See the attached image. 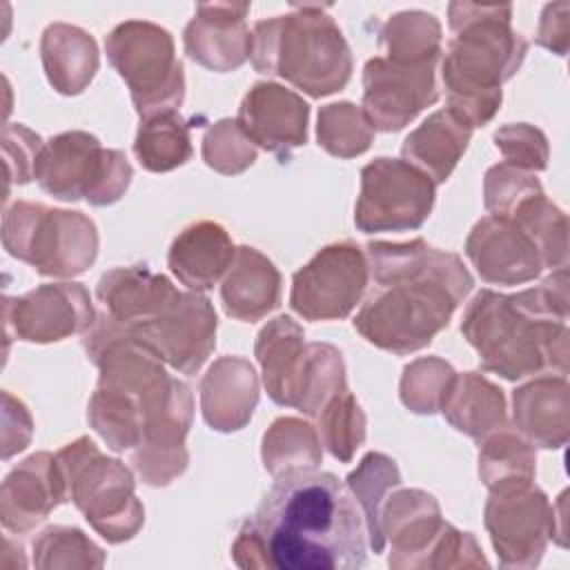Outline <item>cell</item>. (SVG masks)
I'll use <instances>...</instances> for the list:
<instances>
[{"label": "cell", "instance_id": "cell-1", "mask_svg": "<svg viewBox=\"0 0 570 570\" xmlns=\"http://www.w3.org/2000/svg\"><path fill=\"white\" fill-rule=\"evenodd\" d=\"M376 289L354 316V330L374 347L412 354L432 343L450 325L474 278L463 261L428 245L374 240L365 247Z\"/></svg>", "mask_w": 570, "mask_h": 570}, {"label": "cell", "instance_id": "cell-2", "mask_svg": "<svg viewBox=\"0 0 570 570\" xmlns=\"http://www.w3.org/2000/svg\"><path fill=\"white\" fill-rule=\"evenodd\" d=\"M265 566L276 570H354L365 566V519L356 499L332 472L276 476L256 514Z\"/></svg>", "mask_w": 570, "mask_h": 570}, {"label": "cell", "instance_id": "cell-3", "mask_svg": "<svg viewBox=\"0 0 570 570\" xmlns=\"http://www.w3.org/2000/svg\"><path fill=\"white\" fill-rule=\"evenodd\" d=\"M461 334L485 372L505 381L568 374V269H552L537 287L501 294L481 289L465 307Z\"/></svg>", "mask_w": 570, "mask_h": 570}, {"label": "cell", "instance_id": "cell-4", "mask_svg": "<svg viewBox=\"0 0 570 570\" xmlns=\"http://www.w3.org/2000/svg\"><path fill=\"white\" fill-rule=\"evenodd\" d=\"M452 40L441 62L448 107L472 127L488 125L503 100L501 85L523 65L528 40L512 29V4H448Z\"/></svg>", "mask_w": 570, "mask_h": 570}, {"label": "cell", "instance_id": "cell-5", "mask_svg": "<svg viewBox=\"0 0 570 570\" xmlns=\"http://www.w3.org/2000/svg\"><path fill=\"white\" fill-rule=\"evenodd\" d=\"M325 4H294L292 13L258 20L249 60L258 73L281 76L312 98L347 87L352 51Z\"/></svg>", "mask_w": 570, "mask_h": 570}, {"label": "cell", "instance_id": "cell-6", "mask_svg": "<svg viewBox=\"0 0 570 570\" xmlns=\"http://www.w3.org/2000/svg\"><path fill=\"white\" fill-rule=\"evenodd\" d=\"M67 501H71L89 525L109 543H122L138 534L145 508L136 497L131 470L100 452L89 436H78L56 454Z\"/></svg>", "mask_w": 570, "mask_h": 570}, {"label": "cell", "instance_id": "cell-7", "mask_svg": "<svg viewBox=\"0 0 570 570\" xmlns=\"http://www.w3.org/2000/svg\"><path fill=\"white\" fill-rule=\"evenodd\" d=\"M2 245L42 276L73 278L96 263L100 240L82 212L16 200L2 216Z\"/></svg>", "mask_w": 570, "mask_h": 570}, {"label": "cell", "instance_id": "cell-8", "mask_svg": "<svg viewBox=\"0 0 570 570\" xmlns=\"http://www.w3.org/2000/svg\"><path fill=\"white\" fill-rule=\"evenodd\" d=\"M105 51L127 82L140 120L180 109L185 71L167 29L149 20H125L105 38Z\"/></svg>", "mask_w": 570, "mask_h": 570}, {"label": "cell", "instance_id": "cell-9", "mask_svg": "<svg viewBox=\"0 0 570 570\" xmlns=\"http://www.w3.org/2000/svg\"><path fill=\"white\" fill-rule=\"evenodd\" d=\"M134 169L120 149H105L89 131H62L49 138L36 160L33 178L49 196L67 203L87 200L94 207L118 203Z\"/></svg>", "mask_w": 570, "mask_h": 570}, {"label": "cell", "instance_id": "cell-10", "mask_svg": "<svg viewBox=\"0 0 570 570\" xmlns=\"http://www.w3.org/2000/svg\"><path fill=\"white\" fill-rule=\"evenodd\" d=\"M436 200L434 180L403 158L379 156L361 169L354 225L363 234L419 229Z\"/></svg>", "mask_w": 570, "mask_h": 570}, {"label": "cell", "instance_id": "cell-11", "mask_svg": "<svg viewBox=\"0 0 570 570\" xmlns=\"http://www.w3.org/2000/svg\"><path fill=\"white\" fill-rule=\"evenodd\" d=\"M483 525L503 568H537L548 541H557L554 505L534 481H505L490 488Z\"/></svg>", "mask_w": 570, "mask_h": 570}, {"label": "cell", "instance_id": "cell-12", "mask_svg": "<svg viewBox=\"0 0 570 570\" xmlns=\"http://www.w3.org/2000/svg\"><path fill=\"white\" fill-rule=\"evenodd\" d=\"M370 281L365 249L341 240L318 249L292 276L289 305L305 321H336L352 314Z\"/></svg>", "mask_w": 570, "mask_h": 570}, {"label": "cell", "instance_id": "cell-13", "mask_svg": "<svg viewBox=\"0 0 570 570\" xmlns=\"http://www.w3.org/2000/svg\"><path fill=\"white\" fill-rule=\"evenodd\" d=\"M218 318L203 292H180L167 307L127 334L180 374H196L216 347Z\"/></svg>", "mask_w": 570, "mask_h": 570}, {"label": "cell", "instance_id": "cell-14", "mask_svg": "<svg viewBox=\"0 0 570 570\" xmlns=\"http://www.w3.org/2000/svg\"><path fill=\"white\" fill-rule=\"evenodd\" d=\"M4 338L27 343H56L85 334L96 309L82 283H45L22 296H4Z\"/></svg>", "mask_w": 570, "mask_h": 570}, {"label": "cell", "instance_id": "cell-15", "mask_svg": "<svg viewBox=\"0 0 570 570\" xmlns=\"http://www.w3.org/2000/svg\"><path fill=\"white\" fill-rule=\"evenodd\" d=\"M436 62H392L374 56L363 67V111L374 129L401 131L439 100Z\"/></svg>", "mask_w": 570, "mask_h": 570}, {"label": "cell", "instance_id": "cell-16", "mask_svg": "<svg viewBox=\"0 0 570 570\" xmlns=\"http://www.w3.org/2000/svg\"><path fill=\"white\" fill-rule=\"evenodd\" d=\"M309 105L278 82H254L243 96L236 122L247 138L278 158L307 142Z\"/></svg>", "mask_w": 570, "mask_h": 570}, {"label": "cell", "instance_id": "cell-17", "mask_svg": "<svg viewBox=\"0 0 570 570\" xmlns=\"http://www.w3.org/2000/svg\"><path fill=\"white\" fill-rule=\"evenodd\" d=\"M465 254L481 281L490 285H521L534 281L541 256L530 236L510 218L483 216L465 238Z\"/></svg>", "mask_w": 570, "mask_h": 570}, {"label": "cell", "instance_id": "cell-18", "mask_svg": "<svg viewBox=\"0 0 570 570\" xmlns=\"http://www.w3.org/2000/svg\"><path fill=\"white\" fill-rule=\"evenodd\" d=\"M249 2H200L183 33L185 53L205 69L234 71L252 51Z\"/></svg>", "mask_w": 570, "mask_h": 570}, {"label": "cell", "instance_id": "cell-19", "mask_svg": "<svg viewBox=\"0 0 570 570\" xmlns=\"http://www.w3.org/2000/svg\"><path fill=\"white\" fill-rule=\"evenodd\" d=\"M62 501H67V488L58 459L51 452H36L20 461L2 481V525L16 534L29 532Z\"/></svg>", "mask_w": 570, "mask_h": 570}, {"label": "cell", "instance_id": "cell-20", "mask_svg": "<svg viewBox=\"0 0 570 570\" xmlns=\"http://www.w3.org/2000/svg\"><path fill=\"white\" fill-rule=\"evenodd\" d=\"M443 525L441 508L430 492L405 488L387 494L381 508V532L390 541V568H423Z\"/></svg>", "mask_w": 570, "mask_h": 570}, {"label": "cell", "instance_id": "cell-21", "mask_svg": "<svg viewBox=\"0 0 570 570\" xmlns=\"http://www.w3.org/2000/svg\"><path fill=\"white\" fill-rule=\"evenodd\" d=\"M258 405V374L243 356L216 358L200 379V412L216 432L243 430Z\"/></svg>", "mask_w": 570, "mask_h": 570}, {"label": "cell", "instance_id": "cell-22", "mask_svg": "<svg viewBox=\"0 0 570 570\" xmlns=\"http://www.w3.org/2000/svg\"><path fill=\"white\" fill-rule=\"evenodd\" d=\"M178 294L180 289L165 274H156L147 265L114 267L96 285V296L105 312L125 332L156 316Z\"/></svg>", "mask_w": 570, "mask_h": 570}, {"label": "cell", "instance_id": "cell-23", "mask_svg": "<svg viewBox=\"0 0 570 570\" xmlns=\"http://www.w3.org/2000/svg\"><path fill=\"white\" fill-rule=\"evenodd\" d=\"M514 430L534 448L559 450L568 443L570 387L568 379L541 374L512 392Z\"/></svg>", "mask_w": 570, "mask_h": 570}, {"label": "cell", "instance_id": "cell-24", "mask_svg": "<svg viewBox=\"0 0 570 570\" xmlns=\"http://www.w3.org/2000/svg\"><path fill=\"white\" fill-rule=\"evenodd\" d=\"M234 256L236 247L220 223L196 220L174 238L167 265L187 289L207 292L227 274Z\"/></svg>", "mask_w": 570, "mask_h": 570}, {"label": "cell", "instance_id": "cell-25", "mask_svg": "<svg viewBox=\"0 0 570 570\" xmlns=\"http://www.w3.org/2000/svg\"><path fill=\"white\" fill-rule=\"evenodd\" d=\"M256 361L267 396L283 407H296L307 343L303 327L287 314L272 318L256 336Z\"/></svg>", "mask_w": 570, "mask_h": 570}, {"label": "cell", "instance_id": "cell-26", "mask_svg": "<svg viewBox=\"0 0 570 570\" xmlns=\"http://www.w3.org/2000/svg\"><path fill=\"white\" fill-rule=\"evenodd\" d=\"M223 309L227 316L256 323L281 303V274L274 263L256 247L240 245L223 276Z\"/></svg>", "mask_w": 570, "mask_h": 570}, {"label": "cell", "instance_id": "cell-27", "mask_svg": "<svg viewBox=\"0 0 570 570\" xmlns=\"http://www.w3.org/2000/svg\"><path fill=\"white\" fill-rule=\"evenodd\" d=\"M474 127L450 107L430 114L401 145L403 160L425 171L434 185L450 178L465 154Z\"/></svg>", "mask_w": 570, "mask_h": 570}, {"label": "cell", "instance_id": "cell-28", "mask_svg": "<svg viewBox=\"0 0 570 570\" xmlns=\"http://www.w3.org/2000/svg\"><path fill=\"white\" fill-rule=\"evenodd\" d=\"M40 58L49 85L62 96L82 94L100 67L94 36L67 22H51L42 31Z\"/></svg>", "mask_w": 570, "mask_h": 570}, {"label": "cell", "instance_id": "cell-29", "mask_svg": "<svg viewBox=\"0 0 570 570\" xmlns=\"http://www.w3.org/2000/svg\"><path fill=\"white\" fill-rule=\"evenodd\" d=\"M439 412L456 432L474 441H483L508 423L503 390L476 372L452 376Z\"/></svg>", "mask_w": 570, "mask_h": 570}, {"label": "cell", "instance_id": "cell-30", "mask_svg": "<svg viewBox=\"0 0 570 570\" xmlns=\"http://www.w3.org/2000/svg\"><path fill=\"white\" fill-rule=\"evenodd\" d=\"M261 459L274 479L292 472L316 470L323 459L316 428L296 416L276 419L263 434Z\"/></svg>", "mask_w": 570, "mask_h": 570}, {"label": "cell", "instance_id": "cell-31", "mask_svg": "<svg viewBox=\"0 0 570 570\" xmlns=\"http://www.w3.org/2000/svg\"><path fill=\"white\" fill-rule=\"evenodd\" d=\"M345 485L361 505L374 554L383 552L385 539L381 532V508L392 488L401 485V472L394 459H390L383 452H367L356 465V470L347 474Z\"/></svg>", "mask_w": 570, "mask_h": 570}, {"label": "cell", "instance_id": "cell-32", "mask_svg": "<svg viewBox=\"0 0 570 570\" xmlns=\"http://www.w3.org/2000/svg\"><path fill=\"white\" fill-rule=\"evenodd\" d=\"M134 154L138 163L154 174H165L185 165L194 154L189 125L178 111L140 120Z\"/></svg>", "mask_w": 570, "mask_h": 570}, {"label": "cell", "instance_id": "cell-33", "mask_svg": "<svg viewBox=\"0 0 570 570\" xmlns=\"http://www.w3.org/2000/svg\"><path fill=\"white\" fill-rule=\"evenodd\" d=\"M508 218L537 245L543 269L568 267V216L543 191L521 200Z\"/></svg>", "mask_w": 570, "mask_h": 570}, {"label": "cell", "instance_id": "cell-34", "mask_svg": "<svg viewBox=\"0 0 570 570\" xmlns=\"http://www.w3.org/2000/svg\"><path fill=\"white\" fill-rule=\"evenodd\" d=\"M534 445L508 423L479 441V479L490 490L505 481H534Z\"/></svg>", "mask_w": 570, "mask_h": 570}, {"label": "cell", "instance_id": "cell-35", "mask_svg": "<svg viewBox=\"0 0 570 570\" xmlns=\"http://www.w3.org/2000/svg\"><path fill=\"white\" fill-rule=\"evenodd\" d=\"M392 62H430L441 56V24L425 11L394 13L379 31Z\"/></svg>", "mask_w": 570, "mask_h": 570}, {"label": "cell", "instance_id": "cell-36", "mask_svg": "<svg viewBox=\"0 0 570 570\" xmlns=\"http://www.w3.org/2000/svg\"><path fill=\"white\" fill-rule=\"evenodd\" d=\"M87 421L114 452L134 450L142 439V416L134 396L96 387L87 405Z\"/></svg>", "mask_w": 570, "mask_h": 570}, {"label": "cell", "instance_id": "cell-37", "mask_svg": "<svg viewBox=\"0 0 570 570\" xmlns=\"http://www.w3.org/2000/svg\"><path fill=\"white\" fill-rule=\"evenodd\" d=\"M316 138L330 156L356 158L370 149L374 127L361 107L350 100H341L318 109Z\"/></svg>", "mask_w": 570, "mask_h": 570}, {"label": "cell", "instance_id": "cell-38", "mask_svg": "<svg viewBox=\"0 0 570 570\" xmlns=\"http://www.w3.org/2000/svg\"><path fill=\"white\" fill-rule=\"evenodd\" d=\"M316 432L325 450L341 463H350L356 450L365 441L367 419L361 410L358 401L345 387L336 396H332L325 407L316 414Z\"/></svg>", "mask_w": 570, "mask_h": 570}, {"label": "cell", "instance_id": "cell-39", "mask_svg": "<svg viewBox=\"0 0 570 570\" xmlns=\"http://www.w3.org/2000/svg\"><path fill=\"white\" fill-rule=\"evenodd\" d=\"M345 387L347 381L341 352L330 343H307L296 410L309 419H316L325 403Z\"/></svg>", "mask_w": 570, "mask_h": 570}, {"label": "cell", "instance_id": "cell-40", "mask_svg": "<svg viewBox=\"0 0 570 570\" xmlns=\"http://www.w3.org/2000/svg\"><path fill=\"white\" fill-rule=\"evenodd\" d=\"M36 568H102L105 552L82 530L49 525L33 539Z\"/></svg>", "mask_w": 570, "mask_h": 570}, {"label": "cell", "instance_id": "cell-41", "mask_svg": "<svg viewBox=\"0 0 570 570\" xmlns=\"http://www.w3.org/2000/svg\"><path fill=\"white\" fill-rule=\"evenodd\" d=\"M454 374V367L439 356H421L412 361L401 374V403L414 414L439 412Z\"/></svg>", "mask_w": 570, "mask_h": 570}, {"label": "cell", "instance_id": "cell-42", "mask_svg": "<svg viewBox=\"0 0 570 570\" xmlns=\"http://www.w3.org/2000/svg\"><path fill=\"white\" fill-rule=\"evenodd\" d=\"M200 154L205 165L212 167L214 171L225 176H236L254 165L256 145L238 127L236 118L234 120L223 118L205 131Z\"/></svg>", "mask_w": 570, "mask_h": 570}, {"label": "cell", "instance_id": "cell-43", "mask_svg": "<svg viewBox=\"0 0 570 570\" xmlns=\"http://www.w3.org/2000/svg\"><path fill=\"white\" fill-rule=\"evenodd\" d=\"M543 189L534 174L517 169L508 163L492 165L483 176V205L490 216L508 218L521 200Z\"/></svg>", "mask_w": 570, "mask_h": 570}, {"label": "cell", "instance_id": "cell-44", "mask_svg": "<svg viewBox=\"0 0 570 570\" xmlns=\"http://www.w3.org/2000/svg\"><path fill=\"white\" fill-rule=\"evenodd\" d=\"M497 149L503 154V163L523 171H543L550 160V145L546 134L528 122H508L492 136Z\"/></svg>", "mask_w": 570, "mask_h": 570}, {"label": "cell", "instance_id": "cell-45", "mask_svg": "<svg viewBox=\"0 0 570 570\" xmlns=\"http://www.w3.org/2000/svg\"><path fill=\"white\" fill-rule=\"evenodd\" d=\"M485 568L488 559L483 557L481 546L472 532H461L445 521L443 530L434 539L423 568Z\"/></svg>", "mask_w": 570, "mask_h": 570}, {"label": "cell", "instance_id": "cell-46", "mask_svg": "<svg viewBox=\"0 0 570 570\" xmlns=\"http://www.w3.org/2000/svg\"><path fill=\"white\" fill-rule=\"evenodd\" d=\"M42 140L36 131L20 122H9L2 129V151L7 165V183L27 185L33 178L36 160L42 149Z\"/></svg>", "mask_w": 570, "mask_h": 570}, {"label": "cell", "instance_id": "cell-47", "mask_svg": "<svg viewBox=\"0 0 570 570\" xmlns=\"http://www.w3.org/2000/svg\"><path fill=\"white\" fill-rule=\"evenodd\" d=\"M33 434V421L27 405L11 392H2V459L22 452Z\"/></svg>", "mask_w": 570, "mask_h": 570}, {"label": "cell", "instance_id": "cell-48", "mask_svg": "<svg viewBox=\"0 0 570 570\" xmlns=\"http://www.w3.org/2000/svg\"><path fill=\"white\" fill-rule=\"evenodd\" d=\"M537 45L550 49L557 56L568 53L570 45V2H550L541 11Z\"/></svg>", "mask_w": 570, "mask_h": 570}]
</instances>
